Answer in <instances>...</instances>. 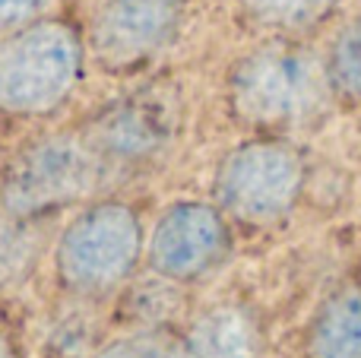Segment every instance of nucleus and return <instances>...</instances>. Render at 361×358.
<instances>
[{
	"label": "nucleus",
	"mask_w": 361,
	"mask_h": 358,
	"mask_svg": "<svg viewBox=\"0 0 361 358\" xmlns=\"http://www.w3.org/2000/svg\"><path fill=\"white\" fill-rule=\"evenodd\" d=\"M111 168L89 130L38 137L0 171V213L38 222L61 209L86 206Z\"/></svg>",
	"instance_id": "1"
},
{
	"label": "nucleus",
	"mask_w": 361,
	"mask_h": 358,
	"mask_svg": "<svg viewBox=\"0 0 361 358\" xmlns=\"http://www.w3.org/2000/svg\"><path fill=\"white\" fill-rule=\"evenodd\" d=\"M86 61V35L63 16H42L10 35H0V114H54L80 89Z\"/></svg>",
	"instance_id": "2"
},
{
	"label": "nucleus",
	"mask_w": 361,
	"mask_h": 358,
	"mask_svg": "<svg viewBox=\"0 0 361 358\" xmlns=\"http://www.w3.org/2000/svg\"><path fill=\"white\" fill-rule=\"evenodd\" d=\"M146 257V226L127 200H92L57 232L54 276L76 298H105L124 289Z\"/></svg>",
	"instance_id": "3"
},
{
	"label": "nucleus",
	"mask_w": 361,
	"mask_h": 358,
	"mask_svg": "<svg viewBox=\"0 0 361 358\" xmlns=\"http://www.w3.org/2000/svg\"><path fill=\"white\" fill-rule=\"evenodd\" d=\"M330 89L320 57L295 42H267L247 51L228 76V105L250 127H288L324 105Z\"/></svg>",
	"instance_id": "4"
},
{
	"label": "nucleus",
	"mask_w": 361,
	"mask_h": 358,
	"mask_svg": "<svg viewBox=\"0 0 361 358\" xmlns=\"http://www.w3.org/2000/svg\"><path fill=\"white\" fill-rule=\"evenodd\" d=\"M305 190V159L295 146L273 137L238 143L219 162L212 203L225 219L244 226H273L295 209Z\"/></svg>",
	"instance_id": "5"
},
{
	"label": "nucleus",
	"mask_w": 361,
	"mask_h": 358,
	"mask_svg": "<svg viewBox=\"0 0 361 358\" xmlns=\"http://www.w3.org/2000/svg\"><path fill=\"white\" fill-rule=\"evenodd\" d=\"M231 228L225 213L206 200L169 203L146 232L143 266L169 285H190L225 264Z\"/></svg>",
	"instance_id": "6"
},
{
	"label": "nucleus",
	"mask_w": 361,
	"mask_h": 358,
	"mask_svg": "<svg viewBox=\"0 0 361 358\" xmlns=\"http://www.w3.org/2000/svg\"><path fill=\"white\" fill-rule=\"evenodd\" d=\"M184 0H105L86 32L89 57L105 73L124 76L169 48Z\"/></svg>",
	"instance_id": "7"
},
{
	"label": "nucleus",
	"mask_w": 361,
	"mask_h": 358,
	"mask_svg": "<svg viewBox=\"0 0 361 358\" xmlns=\"http://www.w3.org/2000/svg\"><path fill=\"white\" fill-rule=\"evenodd\" d=\"M171 358H263V333L241 304H216L175 336Z\"/></svg>",
	"instance_id": "8"
},
{
	"label": "nucleus",
	"mask_w": 361,
	"mask_h": 358,
	"mask_svg": "<svg viewBox=\"0 0 361 358\" xmlns=\"http://www.w3.org/2000/svg\"><path fill=\"white\" fill-rule=\"evenodd\" d=\"M307 358H361V285L333 292L307 327Z\"/></svg>",
	"instance_id": "9"
},
{
	"label": "nucleus",
	"mask_w": 361,
	"mask_h": 358,
	"mask_svg": "<svg viewBox=\"0 0 361 358\" xmlns=\"http://www.w3.org/2000/svg\"><path fill=\"white\" fill-rule=\"evenodd\" d=\"M339 0H241V10L257 25L273 32H298L317 25Z\"/></svg>",
	"instance_id": "10"
},
{
	"label": "nucleus",
	"mask_w": 361,
	"mask_h": 358,
	"mask_svg": "<svg viewBox=\"0 0 361 358\" xmlns=\"http://www.w3.org/2000/svg\"><path fill=\"white\" fill-rule=\"evenodd\" d=\"M326 82L345 99L361 101V16L352 19L336 42L330 44V54L324 61Z\"/></svg>",
	"instance_id": "11"
},
{
	"label": "nucleus",
	"mask_w": 361,
	"mask_h": 358,
	"mask_svg": "<svg viewBox=\"0 0 361 358\" xmlns=\"http://www.w3.org/2000/svg\"><path fill=\"white\" fill-rule=\"evenodd\" d=\"M171 342L175 336L159 327H140L130 333H121L99 346L92 358H171Z\"/></svg>",
	"instance_id": "12"
},
{
	"label": "nucleus",
	"mask_w": 361,
	"mask_h": 358,
	"mask_svg": "<svg viewBox=\"0 0 361 358\" xmlns=\"http://www.w3.org/2000/svg\"><path fill=\"white\" fill-rule=\"evenodd\" d=\"M51 4L54 0H0V35H10V32L48 16Z\"/></svg>",
	"instance_id": "13"
},
{
	"label": "nucleus",
	"mask_w": 361,
	"mask_h": 358,
	"mask_svg": "<svg viewBox=\"0 0 361 358\" xmlns=\"http://www.w3.org/2000/svg\"><path fill=\"white\" fill-rule=\"evenodd\" d=\"M0 358H23L16 336H13V330L4 321H0Z\"/></svg>",
	"instance_id": "14"
}]
</instances>
